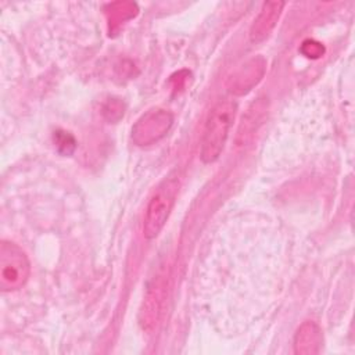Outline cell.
<instances>
[{"instance_id":"obj_1","label":"cell","mask_w":355,"mask_h":355,"mask_svg":"<svg viewBox=\"0 0 355 355\" xmlns=\"http://www.w3.org/2000/svg\"><path fill=\"white\" fill-rule=\"evenodd\" d=\"M236 110L237 104L233 100L223 98L209 111L201 139L200 157L202 162L211 164L219 158L227 140Z\"/></svg>"},{"instance_id":"obj_2","label":"cell","mask_w":355,"mask_h":355,"mask_svg":"<svg viewBox=\"0 0 355 355\" xmlns=\"http://www.w3.org/2000/svg\"><path fill=\"white\" fill-rule=\"evenodd\" d=\"M178 190H179L178 175H169L155 189L154 194L151 196L147 204L144 222H143V233L146 239H154L162 230L173 208Z\"/></svg>"},{"instance_id":"obj_3","label":"cell","mask_w":355,"mask_h":355,"mask_svg":"<svg viewBox=\"0 0 355 355\" xmlns=\"http://www.w3.org/2000/svg\"><path fill=\"white\" fill-rule=\"evenodd\" d=\"M31 273L26 254L11 241L0 244V287L3 291L21 288Z\"/></svg>"},{"instance_id":"obj_4","label":"cell","mask_w":355,"mask_h":355,"mask_svg":"<svg viewBox=\"0 0 355 355\" xmlns=\"http://www.w3.org/2000/svg\"><path fill=\"white\" fill-rule=\"evenodd\" d=\"M173 123V115L164 108H151L144 112L132 128V140L137 146H148L161 140Z\"/></svg>"},{"instance_id":"obj_5","label":"cell","mask_w":355,"mask_h":355,"mask_svg":"<svg viewBox=\"0 0 355 355\" xmlns=\"http://www.w3.org/2000/svg\"><path fill=\"white\" fill-rule=\"evenodd\" d=\"M265 60L255 57L243 64L233 75L227 79V87L234 94H244L255 86L265 72Z\"/></svg>"},{"instance_id":"obj_6","label":"cell","mask_w":355,"mask_h":355,"mask_svg":"<svg viewBox=\"0 0 355 355\" xmlns=\"http://www.w3.org/2000/svg\"><path fill=\"white\" fill-rule=\"evenodd\" d=\"M283 7V1H266L262 4L259 14L250 28V40L252 43H261L269 37L280 18Z\"/></svg>"},{"instance_id":"obj_7","label":"cell","mask_w":355,"mask_h":355,"mask_svg":"<svg viewBox=\"0 0 355 355\" xmlns=\"http://www.w3.org/2000/svg\"><path fill=\"white\" fill-rule=\"evenodd\" d=\"M323 344V334L319 324L312 320L304 322L294 334V352L297 355L319 354Z\"/></svg>"},{"instance_id":"obj_8","label":"cell","mask_w":355,"mask_h":355,"mask_svg":"<svg viewBox=\"0 0 355 355\" xmlns=\"http://www.w3.org/2000/svg\"><path fill=\"white\" fill-rule=\"evenodd\" d=\"M265 112H266L265 98H258V101L254 103L248 108V112L245 114V116H243L241 125L237 130L239 143L244 144V141L248 139V136L257 130L258 125L262 123V121L265 118Z\"/></svg>"},{"instance_id":"obj_9","label":"cell","mask_w":355,"mask_h":355,"mask_svg":"<svg viewBox=\"0 0 355 355\" xmlns=\"http://www.w3.org/2000/svg\"><path fill=\"white\" fill-rule=\"evenodd\" d=\"M161 284L157 283L155 287H153L144 300L143 309H141V326L143 329H150V324L153 326L157 320L158 312H159V302H161Z\"/></svg>"},{"instance_id":"obj_10","label":"cell","mask_w":355,"mask_h":355,"mask_svg":"<svg viewBox=\"0 0 355 355\" xmlns=\"http://www.w3.org/2000/svg\"><path fill=\"white\" fill-rule=\"evenodd\" d=\"M107 14H108V19H110V25L114 26L115 24L123 22L129 18H132L136 11L137 7L135 3H126V1H118V3H112L108 6L107 8Z\"/></svg>"},{"instance_id":"obj_11","label":"cell","mask_w":355,"mask_h":355,"mask_svg":"<svg viewBox=\"0 0 355 355\" xmlns=\"http://www.w3.org/2000/svg\"><path fill=\"white\" fill-rule=\"evenodd\" d=\"M54 143L57 146V150L64 155H71L76 148L75 137L65 130L54 132Z\"/></svg>"},{"instance_id":"obj_12","label":"cell","mask_w":355,"mask_h":355,"mask_svg":"<svg viewBox=\"0 0 355 355\" xmlns=\"http://www.w3.org/2000/svg\"><path fill=\"white\" fill-rule=\"evenodd\" d=\"M103 115L110 122H116L123 115V104L116 98L108 100L103 107Z\"/></svg>"},{"instance_id":"obj_13","label":"cell","mask_w":355,"mask_h":355,"mask_svg":"<svg viewBox=\"0 0 355 355\" xmlns=\"http://www.w3.org/2000/svg\"><path fill=\"white\" fill-rule=\"evenodd\" d=\"M301 51L304 55H306L309 58H319L324 53V49L320 43H318L315 40H305L301 46Z\"/></svg>"}]
</instances>
